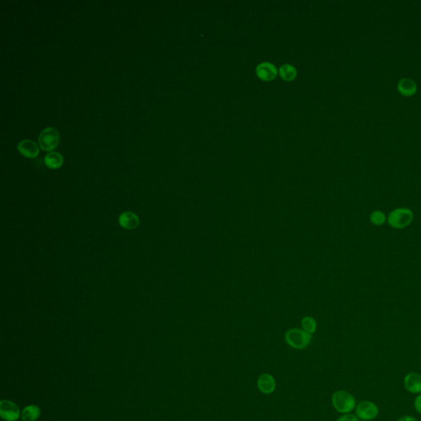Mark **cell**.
Segmentation results:
<instances>
[{
	"mask_svg": "<svg viewBox=\"0 0 421 421\" xmlns=\"http://www.w3.org/2000/svg\"><path fill=\"white\" fill-rule=\"evenodd\" d=\"M119 225L126 230H134L139 225V218L137 215L131 212H125L119 216Z\"/></svg>",
	"mask_w": 421,
	"mask_h": 421,
	"instance_id": "8fae6325",
	"label": "cell"
},
{
	"mask_svg": "<svg viewBox=\"0 0 421 421\" xmlns=\"http://www.w3.org/2000/svg\"><path fill=\"white\" fill-rule=\"evenodd\" d=\"M311 338V334L306 333L305 331L299 329L288 331L286 334L287 344L293 348L299 350L305 348L306 346H309Z\"/></svg>",
	"mask_w": 421,
	"mask_h": 421,
	"instance_id": "3957f363",
	"label": "cell"
},
{
	"mask_svg": "<svg viewBox=\"0 0 421 421\" xmlns=\"http://www.w3.org/2000/svg\"><path fill=\"white\" fill-rule=\"evenodd\" d=\"M379 413L378 405L370 401H363L356 405L355 414L358 419L362 421H372Z\"/></svg>",
	"mask_w": 421,
	"mask_h": 421,
	"instance_id": "5b68a950",
	"label": "cell"
},
{
	"mask_svg": "<svg viewBox=\"0 0 421 421\" xmlns=\"http://www.w3.org/2000/svg\"><path fill=\"white\" fill-rule=\"evenodd\" d=\"M397 90L403 96L410 97L415 94L417 91V85L415 83V81L410 78H403L397 84Z\"/></svg>",
	"mask_w": 421,
	"mask_h": 421,
	"instance_id": "7c38bea8",
	"label": "cell"
},
{
	"mask_svg": "<svg viewBox=\"0 0 421 421\" xmlns=\"http://www.w3.org/2000/svg\"><path fill=\"white\" fill-rule=\"evenodd\" d=\"M280 76L285 81H292L296 77V70L290 65H285L280 68Z\"/></svg>",
	"mask_w": 421,
	"mask_h": 421,
	"instance_id": "9a60e30c",
	"label": "cell"
},
{
	"mask_svg": "<svg viewBox=\"0 0 421 421\" xmlns=\"http://www.w3.org/2000/svg\"><path fill=\"white\" fill-rule=\"evenodd\" d=\"M337 421H359L358 417L353 414L346 413L337 420Z\"/></svg>",
	"mask_w": 421,
	"mask_h": 421,
	"instance_id": "ac0fdd59",
	"label": "cell"
},
{
	"mask_svg": "<svg viewBox=\"0 0 421 421\" xmlns=\"http://www.w3.org/2000/svg\"><path fill=\"white\" fill-rule=\"evenodd\" d=\"M44 161L46 167H49L50 169H58L62 166L64 159L60 153L51 152L46 154Z\"/></svg>",
	"mask_w": 421,
	"mask_h": 421,
	"instance_id": "4fadbf2b",
	"label": "cell"
},
{
	"mask_svg": "<svg viewBox=\"0 0 421 421\" xmlns=\"http://www.w3.org/2000/svg\"><path fill=\"white\" fill-rule=\"evenodd\" d=\"M370 222L373 225L380 226V225H383L384 223L386 222V215H385L384 212H382V211L375 210V211L371 212L370 216Z\"/></svg>",
	"mask_w": 421,
	"mask_h": 421,
	"instance_id": "2e32d148",
	"label": "cell"
},
{
	"mask_svg": "<svg viewBox=\"0 0 421 421\" xmlns=\"http://www.w3.org/2000/svg\"><path fill=\"white\" fill-rule=\"evenodd\" d=\"M60 135L56 129L49 127L43 129L39 136V144L41 149L51 152L59 144Z\"/></svg>",
	"mask_w": 421,
	"mask_h": 421,
	"instance_id": "277c9868",
	"label": "cell"
},
{
	"mask_svg": "<svg viewBox=\"0 0 421 421\" xmlns=\"http://www.w3.org/2000/svg\"><path fill=\"white\" fill-rule=\"evenodd\" d=\"M40 416V408L35 405H27L21 413V417L23 421H35Z\"/></svg>",
	"mask_w": 421,
	"mask_h": 421,
	"instance_id": "5bb4252c",
	"label": "cell"
},
{
	"mask_svg": "<svg viewBox=\"0 0 421 421\" xmlns=\"http://www.w3.org/2000/svg\"><path fill=\"white\" fill-rule=\"evenodd\" d=\"M256 72L258 78L263 81L273 80L277 74L276 67L270 63H263L258 65Z\"/></svg>",
	"mask_w": 421,
	"mask_h": 421,
	"instance_id": "30bf717a",
	"label": "cell"
},
{
	"mask_svg": "<svg viewBox=\"0 0 421 421\" xmlns=\"http://www.w3.org/2000/svg\"><path fill=\"white\" fill-rule=\"evenodd\" d=\"M302 327H303V331H305L306 333L312 334L315 332L316 323L311 318H305L302 322Z\"/></svg>",
	"mask_w": 421,
	"mask_h": 421,
	"instance_id": "e0dca14e",
	"label": "cell"
},
{
	"mask_svg": "<svg viewBox=\"0 0 421 421\" xmlns=\"http://www.w3.org/2000/svg\"><path fill=\"white\" fill-rule=\"evenodd\" d=\"M17 150L22 156L27 158H35L39 154V147L34 141L29 139H23L19 142L17 145Z\"/></svg>",
	"mask_w": 421,
	"mask_h": 421,
	"instance_id": "9c48e42d",
	"label": "cell"
},
{
	"mask_svg": "<svg viewBox=\"0 0 421 421\" xmlns=\"http://www.w3.org/2000/svg\"><path fill=\"white\" fill-rule=\"evenodd\" d=\"M333 407L340 413H350L356 407V402L354 396L345 390H339L334 392L332 397Z\"/></svg>",
	"mask_w": 421,
	"mask_h": 421,
	"instance_id": "7a4b0ae2",
	"label": "cell"
},
{
	"mask_svg": "<svg viewBox=\"0 0 421 421\" xmlns=\"http://www.w3.org/2000/svg\"><path fill=\"white\" fill-rule=\"evenodd\" d=\"M414 220V213L407 207H398L390 212L387 221L392 228L402 230L408 227Z\"/></svg>",
	"mask_w": 421,
	"mask_h": 421,
	"instance_id": "6da1fadb",
	"label": "cell"
},
{
	"mask_svg": "<svg viewBox=\"0 0 421 421\" xmlns=\"http://www.w3.org/2000/svg\"><path fill=\"white\" fill-rule=\"evenodd\" d=\"M414 406L416 408V411H417L418 413L421 414V394L418 395V396L415 398V401H414Z\"/></svg>",
	"mask_w": 421,
	"mask_h": 421,
	"instance_id": "d6986e66",
	"label": "cell"
},
{
	"mask_svg": "<svg viewBox=\"0 0 421 421\" xmlns=\"http://www.w3.org/2000/svg\"><path fill=\"white\" fill-rule=\"evenodd\" d=\"M0 416L6 421H17L20 417L18 406L8 400L0 403Z\"/></svg>",
	"mask_w": 421,
	"mask_h": 421,
	"instance_id": "8992f818",
	"label": "cell"
},
{
	"mask_svg": "<svg viewBox=\"0 0 421 421\" xmlns=\"http://www.w3.org/2000/svg\"><path fill=\"white\" fill-rule=\"evenodd\" d=\"M258 388L263 394L270 395L276 389V381L270 373H263L258 378Z\"/></svg>",
	"mask_w": 421,
	"mask_h": 421,
	"instance_id": "ba28073f",
	"label": "cell"
},
{
	"mask_svg": "<svg viewBox=\"0 0 421 421\" xmlns=\"http://www.w3.org/2000/svg\"><path fill=\"white\" fill-rule=\"evenodd\" d=\"M404 386L408 392L413 394L421 393V374L411 372L405 375L404 378Z\"/></svg>",
	"mask_w": 421,
	"mask_h": 421,
	"instance_id": "52a82bcc",
	"label": "cell"
},
{
	"mask_svg": "<svg viewBox=\"0 0 421 421\" xmlns=\"http://www.w3.org/2000/svg\"><path fill=\"white\" fill-rule=\"evenodd\" d=\"M397 421H418L413 416H405L398 419Z\"/></svg>",
	"mask_w": 421,
	"mask_h": 421,
	"instance_id": "ffe728a7",
	"label": "cell"
}]
</instances>
